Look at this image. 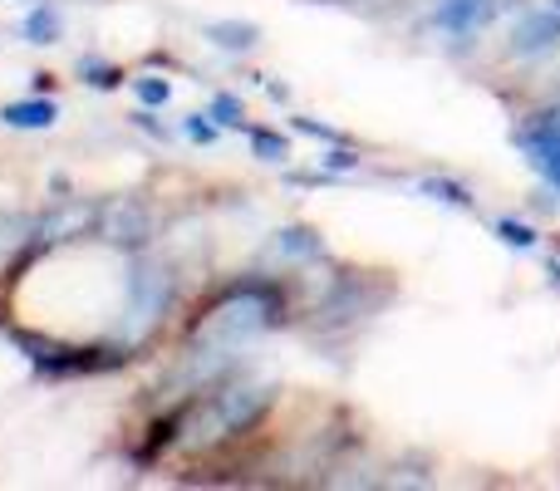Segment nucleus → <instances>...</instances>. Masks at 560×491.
Segmentation results:
<instances>
[{"label":"nucleus","instance_id":"obj_5","mask_svg":"<svg viewBox=\"0 0 560 491\" xmlns=\"http://www.w3.org/2000/svg\"><path fill=\"white\" fill-rule=\"evenodd\" d=\"M0 124L15 128V133H45V128L59 124V104H55V98H45V94L15 98V104L0 108Z\"/></svg>","mask_w":560,"mask_h":491},{"label":"nucleus","instance_id":"obj_16","mask_svg":"<svg viewBox=\"0 0 560 491\" xmlns=\"http://www.w3.org/2000/svg\"><path fill=\"white\" fill-rule=\"evenodd\" d=\"M212 118H217V128H246L242 124V104H236L232 94H217L212 98Z\"/></svg>","mask_w":560,"mask_h":491},{"label":"nucleus","instance_id":"obj_13","mask_svg":"<svg viewBox=\"0 0 560 491\" xmlns=\"http://www.w3.org/2000/svg\"><path fill=\"white\" fill-rule=\"evenodd\" d=\"M276 250L285 260H305V256H319V242H315V232H305V226H290V232L276 236Z\"/></svg>","mask_w":560,"mask_h":491},{"label":"nucleus","instance_id":"obj_1","mask_svg":"<svg viewBox=\"0 0 560 491\" xmlns=\"http://www.w3.org/2000/svg\"><path fill=\"white\" fill-rule=\"evenodd\" d=\"M271 404V388L266 384H226L217 394L197 398L183 418H177V447L197 453V447H212L232 433H246L256 418Z\"/></svg>","mask_w":560,"mask_h":491},{"label":"nucleus","instance_id":"obj_22","mask_svg":"<svg viewBox=\"0 0 560 491\" xmlns=\"http://www.w3.org/2000/svg\"><path fill=\"white\" fill-rule=\"evenodd\" d=\"M546 5H551V10H560V0H546Z\"/></svg>","mask_w":560,"mask_h":491},{"label":"nucleus","instance_id":"obj_10","mask_svg":"<svg viewBox=\"0 0 560 491\" xmlns=\"http://www.w3.org/2000/svg\"><path fill=\"white\" fill-rule=\"evenodd\" d=\"M79 84H89V89H98V94H108V89L124 84V69L108 65V59H98V55H84V59H79Z\"/></svg>","mask_w":560,"mask_h":491},{"label":"nucleus","instance_id":"obj_4","mask_svg":"<svg viewBox=\"0 0 560 491\" xmlns=\"http://www.w3.org/2000/svg\"><path fill=\"white\" fill-rule=\"evenodd\" d=\"M98 236L114 246H148V236H153V212H148L143 202H133V197H118V202H108L104 212L94 217Z\"/></svg>","mask_w":560,"mask_h":491},{"label":"nucleus","instance_id":"obj_11","mask_svg":"<svg viewBox=\"0 0 560 491\" xmlns=\"http://www.w3.org/2000/svg\"><path fill=\"white\" fill-rule=\"evenodd\" d=\"M256 35H261V30L242 25V20H217V25H207V39H212V45H222V49H252Z\"/></svg>","mask_w":560,"mask_h":491},{"label":"nucleus","instance_id":"obj_18","mask_svg":"<svg viewBox=\"0 0 560 491\" xmlns=\"http://www.w3.org/2000/svg\"><path fill=\"white\" fill-rule=\"evenodd\" d=\"M183 133L192 138V143H202V148L217 143V124H207V114H187L183 118Z\"/></svg>","mask_w":560,"mask_h":491},{"label":"nucleus","instance_id":"obj_8","mask_svg":"<svg viewBox=\"0 0 560 491\" xmlns=\"http://www.w3.org/2000/svg\"><path fill=\"white\" fill-rule=\"evenodd\" d=\"M556 39H560V10L541 5L532 20H522V30H516L512 49H516V55H541V49H551Z\"/></svg>","mask_w":560,"mask_h":491},{"label":"nucleus","instance_id":"obj_17","mask_svg":"<svg viewBox=\"0 0 560 491\" xmlns=\"http://www.w3.org/2000/svg\"><path fill=\"white\" fill-rule=\"evenodd\" d=\"M128 118H133V128H143L148 138H158V143H167V138H173V128L158 124V108H143V104H138V114H128Z\"/></svg>","mask_w":560,"mask_h":491},{"label":"nucleus","instance_id":"obj_2","mask_svg":"<svg viewBox=\"0 0 560 491\" xmlns=\"http://www.w3.org/2000/svg\"><path fill=\"white\" fill-rule=\"evenodd\" d=\"M280 319V295L271 285H232L192 329V349H242Z\"/></svg>","mask_w":560,"mask_h":491},{"label":"nucleus","instance_id":"obj_3","mask_svg":"<svg viewBox=\"0 0 560 491\" xmlns=\"http://www.w3.org/2000/svg\"><path fill=\"white\" fill-rule=\"evenodd\" d=\"M167 305H173V276H167V266H158L153 256H138L133 266H128V305H124V329H118V339H124V344L148 339Z\"/></svg>","mask_w":560,"mask_h":491},{"label":"nucleus","instance_id":"obj_7","mask_svg":"<svg viewBox=\"0 0 560 491\" xmlns=\"http://www.w3.org/2000/svg\"><path fill=\"white\" fill-rule=\"evenodd\" d=\"M492 10H497V0H443L438 5V25L447 35H472V30H482L492 20Z\"/></svg>","mask_w":560,"mask_h":491},{"label":"nucleus","instance_id":"obj_12","mask_svg":"<svg viewBox=\"0 0 560 491\" xmlns=\"http://www.w3.org/2000/svg\"><path fill=\"white\" fill-rule=\"evenodd\" d=\"M35 236V222H25V217H0V270L15 260V250Z\"/></svg>","mask_w":560,"mask_h":491},{"label":"nucleus","instance_id":"obj_20","mask_svg":"<svg viewBox=\"0 0 560 491\" xmlns=\"http://www.w3.org/2000/svg\"><path fill=\"white\" fill-rule=\"evenodd\" d=\"M497 236H506V242H512V246H532V232H526V226L522 222H497Z\"/></svg>","mask_w":560,"mask_h":491},{"label":"nucleus","instance_id":"obj_9","mask_svg":"<svg viewBox=\"0 0 560 491\" xmlns=\"http://www.w3.org/2000/svg\"><path fill=\"white\" fill-rule=\"evenodd\" d=\"M20 35H25L30 45H59V35H65V20H59L55 0H35V5L25 10V20H20Z\"/></svg>","mask_w":560,"mask_h":491},{"label":"nucleus","instance_id":"obj_6","mask_svg":"<svg viewBox=\"0 0 560 491\" xmlns=\"http://www.w3.org/2000/svg\"><path fill=\"white\" fill-rule=\"evenodd\" d=\"M522 143H526V153H532L536 173H541L546 183L560 187V128L551 124V118H541V124H536L532 133L522 138Z\"/></svg>","mask_w":560,"mask_h":491},{"label":"nucleus","instance_id":"obj_14","mask_svg":"<svg viewBox=\"0 0 560 491\" xmlns=\"http://www.w3.org/2000/svg\"><path fill=\"white\" fill-rule=\"evenodd\" d=\"M133 98L143 108H163V104H173V84H167V79H158V74H138L133 79Z\"/></svg>","mask_w":560,"mask_h":491},{"label":"nucleus","instance_id":"obj_19","mask_svg":"<svg viewBox=\"0 0 560 491\" xmlns=\"http://www.w3.org/2000/svg\"><path fill=\"white\" fill-rule=\"evenodd\" d=\"M423 192H443V202L467 207V192H463V187H453V183H433V177H428V183H423Z\"/></svg>","mask_w":560,"mask_h":491},{"label":"nucleus","instance_id":"obj_21","mask_svg":"<svg viewBox=\"0 0 560 491\" xmlns=\"http://www.w3.org/2000/svg\"><path fill=\"white\" fill-rule=\"evenodd\" d=\"M325 167H354V153H345V148H335V153H325L319 157Z\"/></svg>","mask_w":560,"mask_h":491},{"label":"nucleus","instance_id":"obj_23","mask_svg":"<svg viewBox=\"0 0 560 491\" xmlns=\"http://www.w3.org/2000/svg\"><path fill=\"white\" fill-rule=\"evenodd\" d=\"M25 5H35V0H25Z\"/></svg>","mask_w":560,"mask_h":491},{"label":"nucleus","instance_id":"obj_15","mask_svg":"<svg viewBox=\"0 0 560 491\" xmlns=\"http://www.w3.org/2000/svg\"><path fill=\"white\" fill-rule=\"evenodd\" d=\"M252 143H256V153H261L266 163H285V157H290V143H285V138L266 133V128H252Z\"/></svg>","mask_w":560,"mask_h":491}]
</instances>
